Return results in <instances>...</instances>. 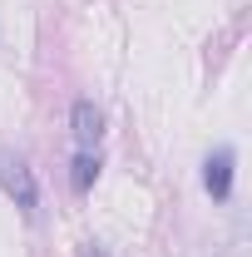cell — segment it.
<instances>
[{
  "label": "cell",
  "mask_w": 252,
  "mask_h": 257,
  "mask_svg": "<svg viewBox=\"0 0 252 257\" xmlns=\"http://www.w3.org/2000/svg\"><path fill=\"white\" fill-rule=\"evenodd\" d=\"M99 178V154L94 149H79V159H74V173H69V183H74V193H89Z\"/></svg>",
  "instance_id": "4"
},
{
  "label": "cell",
  "mask_w": 252,
  "mask_h": 257,
  "mask_svg": "<svg viewBox=\"0 0 252 257\" xmlns=\"http://www.w3.org/2000/svg\"><path fill=\"white\" fill-rule=\"evenodd\" d=\"M0 188L15 198V208H20L25 218H35V203H40V183H35L30 163L20 159V154H0Z\"/></svg>",
  "instance_id": "1"
},
{
  "label": "cell",
  "mask_w": 252,
  "mask_h": 257,
  "mask_svg": "<svg viewBox=\"0 0 252 257\" xmlns=\"http://www.w3.org/2000/svg\"><path fill=\"white\" fill-rule=\"evenodd\" d=\"M69 134H74L79 149H99V139H104V114H99L94 99H79V104L69 109Z\"/></svg>",
  "instance_id": "2"
},
{
  "label": "cell",
  "mask_w": 252,
  "mask_h": 257,
  "mask_svg": "<svg viewBox=\"0 0 252 257\" xmlns=\"http://www.w3.org/2000/svg\"><path fill=\"white\" fill-rule=\"evenodd\" d=\"M232 149H218V154H213V159L203 163V188L213 193V198H218V203H227V198H232Z\"/></svg>",
  "instance_id": "3"
},
{
  "label": "cell",
  "mask_w": 252,
  "mask_h": 257,
  "mask_svg": "<svg viewBox=\"0 0 252 257\" xmlns=\"http://www.w3.org/2000/svg\"><path fill=\"white\" fill-rule=\"evenodd\" d=\"M79 257H104V247H99V242H84V247H79Z\"/></svg>",
  "instance_id": "5"
}]
</instances>
